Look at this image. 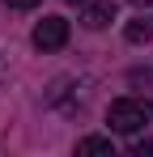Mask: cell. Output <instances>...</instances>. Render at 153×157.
<instances>
[{
    "mask_svg": "<svg viewBox=\"0 0 153 157\" xmlns=\"http://www.w3.org/2000/svg\"><path fill=\"white\" fill-rule=\"evenodd\" d=\"M149 119H153V102L149 98H119V102H111V110H106V123H111V132H119V136H136Z\"/></svg>",
    "mask_w": 153,
    "mask_h": 157,
    "instance_id": "obj_1",
    "label": "cell"
},
{
    "mask_svg": "<svg viewBox=\"0 0 153 157\" xmlns=\"http://www.w3.org/2000/svg\"><path fill=\"white\" fill-rule=\"evenodd\" d=\"M30 43L38 47V51H60L64 43H68V21L64 17H43L34 34H30Z\"/></svg>",
    "mask_w": 153,
    "mask_h": 157,
    "instance_id": "obj_2",
    "label": "cell"
},
{
    "mask_svg": "<svg viewBox=\"0 0 153 157\" xmlns=\"http://www.w3.org/2000/svg\"><path fill=\"white\" fill-rule=\"evenodd\" d=\"M81 21H85V30H106L115 21V0H85Z\"/></svg>",
    "mask_w": 153,
    "mask_h": 157,
    "instance_id": "obj_3",
    "label": "cell"
},
{
    "mask_svg": "<svg viewBox=\"0 0 153 157\" xmlns=\"http://www.w3.org/2000/svg\"><path fill=\"white\" fill-rule=\"evenodd\" d=\"M76 153L81 157H94V153H115V144H111V136H85V140H76Z\"/></svg>",
    "mask_w": 153,
    "mask_h": 157,
    "instance_id": "obj_4",
    "label": "cell"
},
{
    "mask_svg": "<svg viewBox=\"0 0 153 157\" xmlns=\"http://www.w3.org/2000/svg\"><path fill=\"white\" fill-rule=\"evenodd\" d=\"M124 34H128V43H149L153 38V17H132Z\"/></svg>",
    "mask_w": 153,
    "mask_h": 157,
    "instance_id": "obj_5",
    "label": "cell"
},
{
    "mask_svg": "<svg viewBox=\"0 0 153 157\" xmlns=\"http://www.w3.org/2000/svg\"><path fill=\"white\" fill-rule=\"evenodd\" d=\"M9 9H34V4H43V0H4Z\"/></svg>",
    "mask_w": 153,
    "mask_h": 157,
    "instance_id": "obj_6",
    "label": "cell"
},
{
    "mask_svg": "<svg viewBox=\"0 0 153 157\" xmlns=\"http://www.w3.org/2000/svg\"><path fill=\"white\" fill-rule=\"evenodd\" d=\"M9 77V55H0V81Z\"/></svg>",
    "mask_w": 153,
    "mask_h": 157,
    "instance_id": "obj_7",
    "label": "cell"
},
{
    "mask_svg": "<svg viewBox=\"0 0 153 157\" xmlns=\"http://www.w3.org/2000/svg\"><path fill=\"white\" fill-rule=\"evenodd\" d=\"M132 4H153V0H132Z\"/></svg>",
    "mask_w": 153,
    "mask_h": 157,
    "instance_id": "obj_8",
    "label": "cell"
},
{
    "mask_svg": "<svg viewBox=\"0 0 153 157\" xmlns=\"http://www.w3.org/2000/svg\"><path fill=\"white\" fill-rule=\"evenodd\" d=\"M64 4H85V0H64Z\"/></svg>",
    "mask_w": 153,
    "mask_h": 157,
    "instance_id": "obj_9",
    "label": "cell"
}]
</instances>
